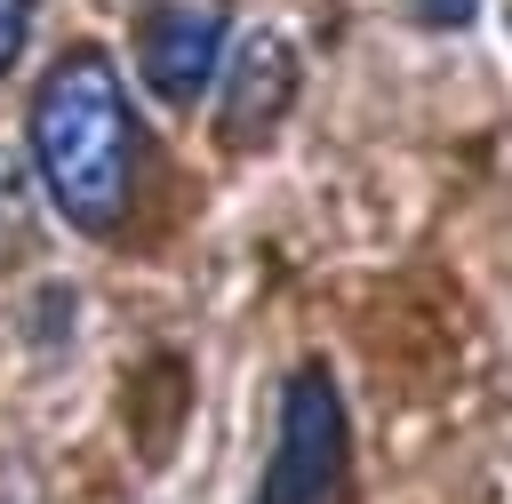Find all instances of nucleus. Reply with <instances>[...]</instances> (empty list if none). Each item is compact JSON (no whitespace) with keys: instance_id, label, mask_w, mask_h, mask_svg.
Wrapping results in <instances>:
<instances>
[{"instance_id":"39448f33","label":"nucleus","mask_w":512,"mask_h":504,"mask_svg":"<svg viewBox=\"0 0 512 504\" xmlns=\"http://www.w3.org/2000/svg\"><path fill=\"white\" fill-rule=\"evenodd\" d=\"M24 248H32V176H24V160L0 144V272H8Z\"/></svg>"},{"instance_id":"0eeeda50","label":"nucleus","mask_w":512,"mask_h":504,"mask_svg":"<svg viewBox=\"0 0 512 504\" xmlns=\"http://www.w3.org/2000/svg\"><path fill=\"white\" fill-rule=\"evenodd\" d=\"M32 8H40V0H0V72L24 56V40H32Z\"/></svg>"},{"instance_id":"f257e3e1","label":"nucleus","mask_w":512,"mask_h":504,"mask_svg":"<svg viewBox=\"0 0 512 504\" xmlns=\"http://www.w3.org/2000/svg\"><path fill=\"white\" fill-rule=\"evenodd\" d=\"M32 168L64 224L112 232L136 200V112L104 48H64L32 88Z\"/></svg>"},{"instance_id":"f03ea898","label":"nucleus","mask_w":512,"mask_h":504,"mask_svg":"<svg viewBox=\"0 0 512 504\" xmlns=\"http://www.w3.org/2000/svg\"><path fill=\"white\" fill-rule=\"evenodd\" d=\"M344 448H352L344 392L320 360H304L280 392V432H272V464H264L256 504H336L344 496Z\"/></svg>"},{"instance_id":"423d86ee","label":"nucleus","mask_w":512,"mask_h":504,"mask_svg":"<svg viewBox=\"0 0 512 504\" xmlns=\"http://www.w3.org/2000/svg\"><path fill=\"white\" fill-rule=\"evenodd\" d=\"M416 24H432V32H464L472 16H480V0H400Z\"/></svg>"},{"instance_id":"7ed1b4c3","label":"nucleus","mask_w":512,"mask_h":504,"mask_svg":"<svg viewBox=\"0 0 512 504\" xmlns=\"http://www.w3.org/2000/svg\"><path fill=\"white\" fill-rule=\"evenodd\" d=\"M224 0H144L136 8V72L168 112H192L224 64Z\"/></svg>"},{"instance_id":"20e7f679","label":"nucleus","mask_w":512,"mask_h":504,"mask_svg":"<svg viewBox=\"0 0 512 504\" xmlns=\"http://www.w3.org/2000/svg\"><path fill=\"white\" fill-rule=\"evenodd\" d=\"M224 136L232 144H248V136H264V128H280V112L296 104V48L280 40V32H248L224 64Z\"/></svg>"}]
</instances>
